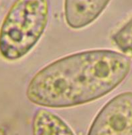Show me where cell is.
<instances>
[{
	"mask_svg": "<svg viewBox=\"0 0 132 135\" xmlns=\"http://www.w3.org/2000/svg\"><path fill=\"white\" fill-rule=\"evenodd\" d=\"M128 55L109 49L76 53L38 71L28 85L31 103L47 108L86 104L107 95L129 73Z\"/></svg>",
	"mask_w": 132,
	"mask_h": 135,
	"instance_id": "cell-1",
	"label": "cell"
},
{
	"mask_svg": "<svg viewBox=\"0 0 132 135\" xmlns=\"http://www.w3.org/2000/svg\"><path fill=\"white\" fill-rule=\"evenodd\" d=\"M33 135H75L58 115L46 109H39L34 115Z\"/></svg>",
	"mask_w": 132,
	"mask_h": 135,
	"instance_id": "cell-5",
	"label": "cell"
},
{
	"mask_svg": "<svg viewBox=\"0 0 132 135\" xmlns=\"http://www.w3.org/2000/svg\"><path fill=\"white\" fill-rule=\"evenodd\" d=\"M48 16V0H16L0 28L2 57L15 61L27 55L45 31Z\"/></svg>",
	"mask_w": 132,
	"mask_h": 135,
	"instance_id": "cell-2",
	"label": "cell"
},
{
	"mask_svg": "<svg viewBox=\"0 0 132 135\" xmlns=\"http://www.w3.org/2000/svg\"><path fill=\"white\" fill-rule=\"evenodd\" d=\"M88 135H132V92L109 101L93 120Z\"/></svg>",
	"mask_w": 132,
	"mask_h": 135,
	"instance_id": "cell-3",
	"label": "cell"
},
{
	"mask_svg": "<svg viewBox=\"0 0 132 135\" xmlns=\"http://www.w3.org/2000/svg\"><path fill=\"white\" fill-rule=\"evenodd\" d=\"M109 0H65L64 15L67 25L81 29L91 25L106 8Z\"/></svg>",
	"mask_w": 132,
	"mask_h": 135,
	"instance_id": "cell-4",
	"label": "cell"
}]
</instances>
